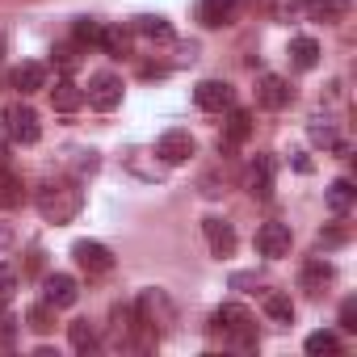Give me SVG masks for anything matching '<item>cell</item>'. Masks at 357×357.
<instances>
[{"instance_id": "obj_1", "label": "cell", "mask_w": 357, "mask_h": 357, "mask_svg": "<svg viewBox=\"0 0 357 357\" xmlns=\"http://www.w3.org/2000/svg\"><path fill=\"white\" fill-rule=\"evenodd\" d=\"M34 206H38V215L47 219V223H72L80 211H84V190L76 185V181H47V185H38V194H34Z\"/></svg>"}, {"instance_id": "obj_2", "label": "cell", "mask_w": 357, "mask_h": 357, "mask_svg": "<svg viewBox=\"0 0 357 357\" xmlns=\"http://www.w3.org/2000/svg\"><path fill=\"white\" fill-rule=\"evenodd\" d=\"M215 328L223 332V344L244 349V353L257 349V319L248 315V307H240V303H223V307L215 311Z\"/></svg>"}, {"instance_id": "obj_3", "label": "cell", "mask_w": 357, "mask_h": 357, "mask_svg": "<svg viewBox=\"0 0 357 357\" xmlns=\"http://www.w3.org/2000/svg\"><path fill=\"white\" fill-rule=\"evenodd\" d=\"M5 135H9L13 143H22V147H34V143L43 139V122H38V114H34L26 101H13V105L5 109Z\"/></svg>"}, {"instance_id": "obj_4", "label": "cell", "mask_w": 357, "mask_h": 357, "mask_svg": "<svg viewBox=\"0 0 357 357\" xmlns=\"http://www.w3.org/2000/svg\"><path fill=\"white\" fill-rule=\"evenodd\" d=\"M84 101H89L93 109H101V114L118 109V105H122V80H118L114 72H97V76L89 80V89H84Z\"/></svg>"}, {"instance_id": "obj_5", "label": "cell", "mask_w": 357, "mask_h": 357, "mask_svg": "<svg viewBox=\"0 0 357 357\" xmlns=\"http://www.w3.org/2000/svg\"><path fill=\"white\" fill-rule=\"evenodd\" d=\"M72 257H76V265H80L89 278H101V273L114 269V252H109L101 240H76V244H72Z\"/></svg>"}, {"instance_id": "obj_6", "label": "cell", "mask_w": 357, "mask_h": 357, "mask_svg": "<svg viewBox=\"0 0 357 357\" xmlns=\"http://www.w3.org/2000/svg\"><path fill=\"white\" fill-rule=\"evenodd\" d=\"M194 105L206 109V114H223V109L236 105V93H231L227 80H202V84L194 89Z\"/></svg>"}, {"instance_id": "obj_7", "label": "cell", "mask_w": 357, "mask_h": 357, "mask_svg": "<svg viewBox=\"0 0 357 357\" xmlns=\"http://www.w3.org/2000/svg\"><path fill=\"white\" fill-rule=\"evenodd\" d=\"M290 244H294V236H290L286 223H261L257 227V252L261 257H269V261L290 257Z\"/></svg>"}, {"instance_id": "obj_8", "label": "cell", "mask_w": 357, "mask_h": 357, "mask_svg": "<svg viewBox=\"0 0 357 357\" xmlns=\"http://www.w3.org/2000/svg\"><path fill=\"white\" fill-rule=\"evenodd\" d=\"M155 155H160L164 164H185V160L194 155V135H190V130H164V135L155 139Z\"/></svg>"}, {"instance_id": "obj_9", "label": "cell", "mask_w": 357, "mask_h": 357, "mask_svg": "<svg viewBox=\"0 0 357 357\" xmlns=\"http://www.w3.org/2000/svg\"><path fill=\"white\" fill-rule=\"evenodd\" d=\"M257 101H261V109H286V105L294 101V89H290V80L265 72V76L257 80Z\"/></svg>"}, {"instance_id": "obj_10", "label": "cell", "mask_w": 357, "mask_h": 357, "mask_svg": "<svg viewBox=\"0 0 357 357\" xmlns=\"http://www.w3.org/2000/svg\"><path fill=\"white\" fill-rule=\"evenodd\" d=\"M202 236H206V248H211L215 257H231V252H236V227H231L227 219L206 215V219H202Z\"/></svg>"}, {"instance_id": "obj_11", "label": "cell", "mask_w": 357, "mask_h": 357, "mask_svg": "<svg viewBox=\"0 0 357 357\" xmlns=\"http://www.w3.org/2000/svg\"><path fill=\"white\" fill-rule=\"evenodd\" d=\"M43 298H47L55 311H63V307H72V303L80 298V286H76L72 273H47V278H43Z\"/></svg>"}, {"instance_id": "obj_12", "label": "cell", "mask_w": 357, "mask_h": 357, "mask_svg": "<svg viewBox=\"0 0 357 357\" xmlns=\"http://www.w3.org/2000/svg\"><path fill=\"white\" fill-rule=\"evenodd\" d=\"M248 5V0H198V22L206 30H219V26H231L236 13Z\"/></svg>"}, {"instance_id": "obj_13", "label": "cell", "mask_w": 357, "mask_h": 357, "mask_svg": "<svg viewBox=\"0 0 357 357\" xmlns=\"http://www.w3.org/2000/svg\"><path fill=\"white\" fill-rule=\"evenodd\" d=\"M248 194L252 198H273V160L269 155H257L252 168H248Z\"/></svg>"}, {"instance_id": "obj_14", "label": "cell", "mask_w": 357, "mask_h": 357, "mask_svg": "<svg viewBox=\"0 0 357 357\" xmlns=\"http://www.w3.org/2000/svg\"><path fill=\"white\" fill-rule=\"evenodd\" d=\"M9 84H13L22 97H30V93L47 89V68H43V63H17V68L9 72Z\"/></svg>"}, {"instance_id": "obj_15", "label": "cell", "mask_w": 357, "mask_h": 357, "mask_svg": "<svg viewBox=\"0 0 357 357\" xmlns=\"http://www.w3.org/2000/svg\"><path fill=\"white\" fill-rule=\"evenodd\" d=\"M51 105H55L59 114H76V109L84 105V89H80L76 80H55V89H51Z\"/></svg>"}, {"instance_id": "obj_16", "label": "cell", "mask_w": 357, "mask_h": 357, "mask_svg": "<svg viewBox=\"0 0 357 357\" xmlns=\"http://www.w3.org/2000/svg\"><path fill=\"white\" fill-rule=\"evenodd\" d=\"M349 0H303V13L315 22H344L349 17Z\"/></svg>"}, {"instance_id": "obj_17", "label": "cell", "mask_w": 357, "mask_h": 357, "mask_svg": "<svg viewBox=\"0 0 357 357\" xmlns=\"http://www.w3.org/2000/svg\"><path fill=\"white\" fill-rule=\"evenodd\" d=\"M298 282H303V290H311V294H319L328 282H332V265L324 261V257H311L307 265H303V273H298Z\"/></svg>"}, {"instance_id": "obj_18", "label": "cell", "mask_w": 357, "mask_h": 357, "mask_svg": "<svg viewBox=\"0 0 357 357\" xmlns=\"http://www.w3.org/2000/svg\"><path fill=\"white\" fill-rule=\"evenodd\" d=\"M130 30H135V34H143V38H151V43H172V26H168L164 17H151V13L135 17V22H130Z\"/></svg>"}, {"instance_id": "obj_19", "label": "cell", "mask_w": 357, "mask_h": 357, "mask_svg": "<svg viewBox=\"0 0 357 357\" xmlns=\"http://www.w3.org/2000/svg\"><path fill=\"white\" fill-rule=\"evenodd\" d=\"M290 59H294V68L311 72V68L319 63V43H315V38H307V34H298V38L290 43Z\"/></svg>"}, {"instance_id": "obj_20", "label": "cell", "mask_w": 357, "mask_h": 357, "mask_svg": "<svg viewBox=\"0 0 357 357\" xmlns=\"http://www.w3.org/2000/svg\"><path fill=\"white\" fill-rule=\"evenodd\" d=\"M265 315H269L278 328H286V324H294V303L273 290V294H265Z\"/></svg>"}, {"instance_id": "obj_21", "label": "cell", "mask_w": 357, "mask_h": 357, "mask_svg": "<svg viewBox=\"0 0 357 357\" xmlns=\"http://www.w3.org/2000/svg\"><path fill=\"white\" fill-rule=\"evenodd\" d=\"M353 181L349 176H340V181H332V190H328V206H332V215H349V206H353Z\"/></svg>"}, {"instance_id": "obj_22", "label": "cell", "mask_w": 357, "mask_h": 357, "mask_svg": "<svg viewBox=\"0 0 357 357\" xmlns=\"http://www.w3.org/2000/svg\"><path fill=\"white\" fill-rule=\"evenodd\" d=\"M252 135V114L248 109H231V118H227V135H223V143L231 147V143H244Z\"/></svg>"}, {"instance_id": "obj_23", "label": "cell", "mask_w": 357, "mask_h": 357, "mask_svg": "<svg viewBox=\"0 0 357 357\" xmlns=\"http://www.w3.org/2000/svg\"><path fill=\"white\" fill-rule=\"evenodd\" d=\"M68 336H72V349H76V353H93V349H97V328H93L89 319L68 324Z\"/></svg>"}, {"instance_id": "obj_24", "label": "cell", "mask_w": 357, "mask_h": 357, "mask_svg": "<svg viewBox=\"0 0 357 357\" xmlns=\"http://www.w3.org/2000/svg\"><path fill=\"white\" fill-rule=\"evenodd\" d=\"M22 198H26V190H22V181H17V176L5 168V172H0V206H22Z\"/></svg>"}, {"instance_id": "obj_25", "label": "cell", "mask_w": 357, "mask_h": 357, "mask_svg": "<svg viewBox=\"0 0 357 357\" xmlns=\"http://www.w3.org/2000/svg\"><path fill=\"white\" fill-rule=\"evenodd\" d=\"M97 47H101V51H109V55H126V51H130V34H126L122 26H105Z\"/></svg>"}, {"instance_id": "obj_26", "label": "cell", "mask_w": 357, "mask_h": 357, "mask_svg": "<svg viewBox=\"0 0 357 357\" xmlns=\"http://www.w3.org/2000/svg\"><path fill=\"white\" fill-rule=\"evenodd\" d=\"M303 349H307V353H311V357H319V353H340V336H336V332H328V328H324V332H311V336H307V344H303Z\"/></svg>"}, {"instance_id": "obj_27", "label": "cell", "mask_w": 357, "mask_h": 357, "mask_svg": "<svg viewBox=\"0 0 357 357\" xmlns=\"http://www.w3.org/2000/svg\"><path fill=\"white\" fill-rule=\"evenodd\" d=\"M101 30H105V22H97V17H76V43L97 47V43H101Z\"/></svg>"}, {"instance_id": "obj_28", "label": "cell", "mask_w": 357, "mask_h": 357, "mask_svg": "<svg viewBox=\"0 0 357 357\" xmlns=\"http://www.w3.org/2000/svg\"><path fill=\"white\" fill-rule=\"evenodd\" d=\"M307 135H311L315 147H336V143H340V139H336V126H332L328 118H315V122L307 126Z\"/></svg>"}, {"instance_id": "obj_29", "label": "cell", "mask_w": 357, "mask_h": 357, "mask_svg": "<svg viewBox=\"0 0 357 357\" xmlns=\"http://www.w3.org/2000/svg\"><path fill=\"white\" fill-rule=\"evenodd\" d=\"M30 328H34V332H51V328H55V307H51L47 298H43L38 307H30Z\"/></svg>"}, {"instance_id": "obj_30", "label": "cell", "mask_w": 357, "mask_h": 357, "mask_svg": "<svg viewBox=\"0 0 357 357\" xmlns=\"http://www.w3.org/2000/svg\"><path fill=\"white\" fill-rule=\"evenodd\" d=\"M17 340V315H9V311H0V344H13Z\"/></svg>"}, {"instance_id": "obj_31", "label": "cell", "mask_w": 357, "mask_h": 357, "mask_svg": "<svg viewBox=\"0 0 357 357\" xmlns=\"http://www.w3.org/2000/svg\"><path fill=\"white\" fill-rule=\"evenodd\" d=\"M13 290H17V273H13L9 265H0V303L13 298Z\"/></svg>"}, {"instance_id": "obj_32", "label": "cell", "mask_w": 357, "mask_h": 357, "mask_svg": "<svg viewBox=\"0 0 357 357\" xmlns=\"http://www.w3.org/2000/svg\"><path fill=\"white\" fill-rule=\"evenodd\" d=\"M340 328H344V332H353V328H357V303H353V298L340 307Z\"/></svg>"}, {"instance_id": "obj_33", "label": "cell", "mask_w": 357, "mask_h": 357, "mask_svg": "<svg viewBox=\"0 0 357 357\" xmlns=\"http://www.w3.org/2000/svg\"><path fill=\"white\" fill-rule=\"evenodd\" d=\"M55 55H59V63H63V68H72V63H76V55H72V47H59Z\"/></svg>"}, {"instance_id": "obj_34", "label": "cell", "mask_w": 357, "mask_h": 357, "mask_svg": "<svg viewBox=\"0 0 357 357\" xmlns=\"http://www.w3.org/2000/svg\"><path fill=\"white\" fill-rule=\"evenodd\" d=\"M9 168V155H5V143H0V172H5Z\"/></svg>"}, {"instance_id": "obj_35", "label": "cell", "mask_w": 357, "mask_h": 357, "mask_svg": "<svg viewBox=\"0 0 357 357\" xmlns=\"http://www.w3.org/2000/svg\"><path fill=\"white\" fill-rule=\"evenodd\" d=\"M0 55H5V38H0Z\"/></svg>"}]
</instances>
